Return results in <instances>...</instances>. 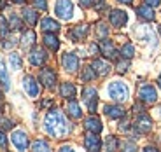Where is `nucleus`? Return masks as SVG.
<instances>
[{"label": "nucleus", "mask_w": 161, "mask_h": 152, "mask_svg": "<svg viewBox=\"0 0 161 152\" xmlns=\"http://www.w3.org/2000/svg\"><path fill=\"white\" fill-rule=\"evenodd\" d=\"M44 129L54 138H63L70 133V124L60 110H51L44 119Z\"/></svg>", "instance_id": "obj_1"}, {"label": "nucleus", "mask_w": 161, "mask_h": 152, "mask_svg": "<svg viewBox=\"0 0 161 152\" xmlns=\"http://www.w3.org/2000/svg\"><path fill=\"white\" fill-rule=\"evenodd\" d=\"M107 91H109V96L112 98L114 101H126L130 96V89L128 86L123 82V80H112L109 84V88H107Z\"/></svg>", "instance_id": "obj_2"}, {"label": "nucleus", "mask_w": 161, "mask_h": 152, "mask_svg": "<svg viewBox=\"0 0 161 152\" xmlns=\"http://www.w3.org/2000/svg\"><path fill=\"white\" fill-rule=\"evenodd\" d=\"M54 12H56V16L63 21H69L72 19L74 16V4L72 0H56V4H54Z\"/></svg>", "instance_id": "obj_3"}, {"label": "nucleus", "mask_w": 161, "mask_h": 152, "mask_svg": "<svg viewBox=\"0 0 161 152\" xmlns=\"http://www.w3.org/2000/svg\"><path fill=\"white\" fill-rule=\"evenodd\" d=\"M82 100H84L86 107L89 108V112L95 114L97 112V105H98V91L95 88H84L82 89Z\"/></svg>", "instance_id": "obj_4"}, {"label": "nucleus", "mask_w": 161, "mask_h": 152, "mask_svg": "<svg viewBox=\"0 0 161 152\" xmlns=\"http://www.w3.org/2000/svg\"><path fill=\"white\" fill-rule=\"evenodd\" d=\"M138 98H140L144 103H154L158 100V91L154 89V86L145 84L138 89Z\"/></svg>", "instance_id": "obj_5"}, {"label": "nucleus", "mask_w": 161, "mask_h": 152, "mask_svg": "<svg viewBox=\"0 0 161 152\" xmlns=\"http://www.w3.org/2000/svg\"><path fill=\"white\" fill-rule=\"evenodd\" d=\"M11 142H12V145H14L18 150H26V149H28V136H26L25 131H21V129L12 131Z\"/></svg>", "instance_id": "obj_6"}, {"label": "nucleus", "mask_w": 161, "mask_h": 152, "mask_svg": "<svg viewBox=\"0 0 161 152\" xmlns=\"http://www.w3.org/2000/svg\"><path fill=\"white\" fill-rule=\"evenodd\" d=\"M109 19H110V23H112V26L121 28V26H125V24L128 23V14H126L125 11H121V9H112L110 14H109Z\"/></svg>", "instance_id": "obj_7"}, {"label": "nucleus", "mask_w": 161, "mask_h": 152, "mask_svg": "<svg viewBox=\"0 0 161 152\" xmlns=\"http://www.w3.org/2000/svg\"><path fill=\"white\" fill-rule=\"evenodd\" d=\"M61 65L67 72H75L79 68V58L74 54V52H65L61 56Z\"/></svg>", "instance_id": "obj_8"}, {"label": "nucleus", "mask_w": 161, "mask_h": 152, "mask_svg": "<svg viewBox=\"0 0 161 152\" xmlns=\"http://www.w3.org/2000/svg\"><path fill=\"white\" fill-rule=\"evenodd\" d=\"M28 60H30V63L35 65V67H42V65L47 61V54H46V51H42L40 47H35V49L30 51Z\"/></svg>", "instance_id": "obj_9"}, {"label": "nucleus", "mask_w": 161, "mask_h": 152, "mask_svg": "<svg viewBox=\"0 0 161 152\" xmlns=\"http://www.w3.org/2000/svg\"><path fill=\"white\" fill-rule=\"evenodd\" d=\"M23 88H25V91L28 93V96H32V98L39 96V84H37V80L32 75H26L23 79Z\"/></svg>", "instance_id": "obj_10"}, {"label": "nucleus", "mask_w": 161, "mask_h": 152, "mask_svg": "<svg viewBox=\"0 0 161 152\" xmlns=\"http://www.w3.org/2000/svg\"><path fill=\"white\" fill-rule=\"evenodd\" d=\"M84 147L88 150H100L102 149V140L97 136V133H89L84 136Z\"/></svg>", "instance_id": "obj_11"}, {"label": "nucleus", "mask_w": 161, "mask_h": 152, "mask_svg": "<svg viewBox=\"0 0 161 152\" xmlns=\"http://www.w3.org/2000/svg\"><path fill=\"white\" fill-rule=\"evenodd\" d=\"M103 112L110 117V119H123L126 114V110L119 105H105L103 107Z\"/></svg>", "instance_id": "obj_12"}, {"label": "nucleus", "mask_w": 161, "mask_h": 152, "mask_svg": "<svg viewBox=\"0 0 161 152\" xmlns=\"http://www.w3.org/2000/svg\"><path fill=\"white\" fill-rule=\"evenodd\" d=\"M40 82L46 86V88H53L56 84V73L53 72L51 68H44L40 72Z\"/></svg>", "instance_id": "obj_13"}, {"label": "nucleus", "mask_w": 161, "mask_h": 152, "mask_svg": "<svg viewBox=\"0 0 161 152\" xmlns=\"http://www.w3.org/2000/svg\"><path fill=\"white\" fill-rule=\"evenodd\" d=\"M86 35H88V26H86V24H77L75 28H72V30L69 32V37L74 40V42L84 40Z\"/></svg>", "instance_id": "obj_14"}, {"label": "nucleus", "mask_w": 161, "mask_h": 152, "mask_svg": "<svg viewBox=\"0 0 161 152\" xmlns=\"http://www.w3.org/2000/svg\"><path fill=\"white\" fill-rule=\"evenodd\" d=\"M100 51H102V54H103L105 58H116V56H117L116 49H114L112 40H109V39L100 40Z\"/></svg>", "instance_id": "obj_15"}, {"label": "nucleus", "mask_w": 161, "mask_h": 152, "mask_svg": "<svg viewBox=\"0 0 161 152\" xmlns=\"http://www.w3.org/2000/svg\"><path fill=\"white\" fill-rule=\"evenodd\" d=\"M84 126H86V129H88L89 133H97V135L102 131V129H103V126H102L100 119H98V117H95V116L88 117V119L84 121Z\"/></svg>", "instance_id": "obj_16"}, {"label": "nucleus", "mask_w": 161, "mask_h": 152, "mask_svg": "<svg viewBox=\"0 0 161 152\" xmlns=\"http://www.w3.org/2000/svg\"><path fill=\"white\" fill-rule=\"evenodd\" d=\"M151 128H153V122H151V119L147 116H140L137 119V122H135V129L138 133H149Z\"/></svg>", "instance_id": "obj_17"}, {"label": "nucleus", "mask_w": 161, "mask_h": 152, "mask_svg": "<svg viewBox=\"0 0 161 152\" xmlns=\"http://www.w3.org/2000/svg\"><path fill=\"white\" fill-rule=\"evenodd\" d=\"M137 16L140 18V19H144V21H153L154 18H156V14H154V11H153V7L151 5H140V7L137 9Z\"/></svg>", "instance_id": "obj_18"}, {"label": "nucleus", "mask_w": 161, "mask_h": 152, "mask_svg": "<svg viewBox=\"0 0 161 152\" xmlns=\"http://www.w3.org/2000/svg\"><path fill=\"white\" fill-rule=\"evenodd\" d=\"M75 93H77V88L72 84V82H63L60 88V95L67 100H74L75 98Z\"/></svg>", "instance_id": "obj_19"}, {"label": "nucleus", "mask_w": 161, "mask_h": 152, "mask_svg": "<svg viewBox=\"0 0 161 152\" xmlns=\"http://www.w3.org/2000/svg\"><path fill=\"white\" fill-rule=\"evenodd\" d=\"M44 44H46V47H49L51 51H58V49H60V40H58L56 35H53V32L44 33Z\"/></svg>", "instance_id": "obj_20"}, {"label": "nucleus", "mask_w": 161, "mask_h": 152, "mask_svg": "<svg viewBox=\"0 0 161 152\" xmlns=\"http://www.w3.org/2000/svg\"><path fill=\"white\" fill-rule=\"evenodd\" d=\"M40 28L44 30V32H58L60 30V23L54 21L53 18H44V19L40 21Z\"/></svg>", "instance_id": "obj_21"}, {"label": "nucleus", "mask_w": 161, "mask_h": 152, "mask_svg": "<svg viewBox=\"0 0 161 152\" xmlns=\"http://www.w3.org/2000/svg\"><path fill=\"white\" fill-rule=\"evenodd\" d=\"M91 67L95 68L97 75H107V73L110 72V65L107 63V61H103V60H95Z\"/></svg>", "instance_id": "obj_22"}, {"label": "nucleus", "mask_w": 161, "mask_h": 152, "mask_svg": "<svg viewBox=\"0 0 161 152\" xmlns=\"http://www.w3.org/2000/svg\"><path fill=\"white\" fill-rule=\"evenodd\" d=\"M67 112H69V116H70V117H74V119H79V117L82 116L79 103H75L74 100H70V101H69V105H67Z\"/></svg>", "instance_id": "obj_23"}, {"label": "nucleus", "mask_w": 161, "mask_h": 152, "mask_svg": "<svg viewBox=\"0 0 161 152\" xmlns=\"http://www.w3.org/2000/svg\"><path fill=\"white\" fill-rule=\"evenodd\" d=\"M0 82H2L4 89H9V88H11V79H9V73H7V70H5V67H4V61H2V58H0Z\"/></svg>", "instance_id": "obj_24"}, {"label": "nucleus", "mask_w": 161, "mask_h": 152, "mask_svg": "<svg viewBox=\"0 0 161 152\" xmlns=\"http://www.w3.org/2000/svg\"><path fill=\"white\" fill-rule=\"evenodd\" d=\"M23 18H25V21H26V23L30 24V26H33V24L37 23V21H39V14H37L35 11H33V9H25L23 11Z\"/></svg>", "instance_id": "obj_25"}, {"label": "nucleus", "mask_w": 161, "mask_h": 152, "mask_svg": "<svg viewBox=\"0 0 161 152\" xmlns=\"http://www.w3.org/2000/svg\"><path fill=\"white\" fill-rule=\"evenodd\" d=\"M9 65H11V70H19L23 61H21V56L18 52H11L9 54Z\"/></svg>", "instance_id": "obj_26"}, {"label": "nucleus", "mask_w": 161, "mask_h": 152, "mask_svg": "<svg viewBox=\"0 0 161 152\" xmlns=\"http://www.w3.org/2000/svg\"><path fill=\"white\" fill-rule=\"evenodd\" d=\"M133 54H135V47H133L131 42H128V44L123 46V49H121V56L126 58V60H130V58H133Z\"/></svg>", "instance_id": "obj_27"}, {"label": "nucleus", "mask_w": 161, "mask_h": 152, "mask_svg": "<svg viewBox=\"0 0 161 152\" xmlns=\"http://www.w3.org/2000/svg\"><path fill=\"white\" fill-rule=\"evenodd\" d=\"M97 77V72H95V68L93 67H84V70H82V80H93Z\"/></svg>", "instance_id": "obj_28"}, {"label": "nucleus", "mask_w": 161, "mask_h": 152, "mask_svg": "<svg viewBox=\"0 0 161 152\" xmlns=\"http://www.w3.org/2000/svg\"><path fill=\"white\" fill-rule=\"evenodd\" d=\"M23 44L25 46H30V44H33V42H35V32H33V30H28V32H25L23 33Z\"/></svg>", "instance_id": "obj_29"}, {"label": "nucleus", "mask_w": 161, "mask_h": 152, "mask_svg": "<svg viewBox=\"0 0 161 152\" xmlns=\"http://www.w3.org/2000/svg\"><path fill=\"white\" fill-rule=\"evenodd\" d=\"M32 149L35 152H39V150H49V144L46 140H37V142H33Z\"/></svg>", "instance_id": "obj_30"}, {"label": "nucleus", "mask_w": 161, "mask_h": 152, "mask_svg": "<svg viewBox=\"0 0 161 152\" xmlns=\"http://www.w3.org/2000/svg\"><path fill=\"white\" fill-rule=\"evenodd\" d=\"M9 24H11V28H14V30H19L21 28V19L16 16V14H11V18H9Z\"/></svg>", "instance_id": "obj_31"}, {"label": "nucleus", "mask_w": 161, "mask_h": 152, "mask_svg": "<svg viewBox=\"0 0 161 152\" xmlns=\"http://www.w3.org/2000/svg\"><path fill=\"white\" fill-rule=\"evenodd\" d=\"M9 32V23L5 21V18L0 16V37H5Z\"/></svg>", "instance_id": "obj_32"}, {"label": "nucleus", "mask_w": 161, "mask_h": 152, "mask_svg": "<svg viewBox=\"0 0 161 152\" xmlns=\"http://www.w3.org/2000/svg\"><path fill=\"white\" fill-rule=\"evenodd\" d=\"M105 149H107V150H114V149H117V140L114 138V136H109V138H107Z\"/></svg>", "instance_id": "obj_33"}, {"label": "nucleus", "mask_w": 161, "mask_h": 152, "mask_svg": "<svg viewBox=\"0 0 161 152\" xmlns=\"http://www.w3.org/2000/svg\"><path fill=\"white\" fill-rule=\"evenodd\" d=\"M33 4H35V7L40 9V11H46V9H47V0H33Z\"/></svg>", "instance_id": "obj_34"}, {"label": "nucleus", "mask_w": 161, "mask_h": 152, "mask_svg": "<svg viewBox=\"0 0 161 152\" xmlns=\"http://www.w3.org/2000/svg\"><path fill=\"white\" fill-rule=\"evenodd\" d=\"M128 60H126V58H125V61H119V63H117V70H119V72L121 73H125L126 72V70H128Z\"/></svg>", "instance_id": "obj_35"}, {"label": "nucleus", "mask_w": 161, "mask_h": 152, "mask_svg": "<svg viewBox=\"0 0 161 152\" xmlns=\"http://www.w3.org/2000/svg\"><path fill=\"white\" fill-rule=\"evenodd\" d=\"M97 33L100 37H107V33H109V28L105 26V24H98V28H97Z\"/></svg>", "instance_id": "obj_36"}, {"label": "nucleus", "mask_w": 161, "mask_h": 152, "mask_svg": "<svg viewBox=\"0 0 161 152\" xmlns=\"http://www.w3.org/2000/svg\"><path fill=\"white\" fill-rule=\"evenodd\" d=\"M7 147V136L4 135V131H0V149Z\"/></svg>", "instance_id": "obj_37"}, {"label": "nucleus", "mask_w": 161, "mask_h": 152, "mask_svg": "<svg viewBox=\"0 0 161 152\" xmlns=\"http://www.w3.org/2000/svg\"><path fill=\"white\" fill-rule=\"evenodd\" d=\"M0 124H2V129H11L12 128V122L9 119H0Z\"/></svg>", "instance_id": "obj_38"}, {"label": "nucleus", "mask_w": 161, "mask_h": 152, "mask_svg": "<svg viewBox=\"0 0 161 152\" xmlns=\"http://www.w3.org/2000/svg\"><path fill=\"white\" fill-rule=\"evenodd\" d=\"M95 2H97V0H79V4L82 5V7H91V5H95Z\"/></svg>", "instance_id": "obj_39"}, {"label": "nucleus", "mask_w": 161, "mask_h": 152, "mask_svg": "<svg viewBox=\"0 0 161 152\" xmlns=\"http://www.w3.org/2000/svg\"><path fill=\"white\" fill-rule=\"evenodd\" d=\"M147 5H151V7H158V5L161 4V0H144Z\"/></svg>", "instance_id": "obj_40"}, {"label": "nucleus", "mask_w": 161, "mask_h": 152, "mask_svg": "<svg viewBox=\"0 0 161 152\" xmlns=\"http://www.w3.org/2000/svg\"><path fill=\"white\" fill-rule=\"evenodd\" d=\"M51 103H53L51 100H44V101H42V107H49V105H51Z\"/></svg>", "instance_id": "obj_41"}, {"label": "nucleus", "mask_w": 161, "mask_h": 152, "mask_svg": "<svg viewBox=\"0 0 161 152\" xmlns=\"http://www.w3.org/2000/svg\"><path fill=\"white\" fill-rule=\"evenodd\" d=\"M125 149H135V145L130 144V142H128V144H125Z\"/></svg>", "instance_id": "obj_42"}, {"label": "nucleus", "mask_w": 161, "mask_h": 152, "mask_svg": "<svg viewBox=\"0 0 161 152\" xmlns=\"http://www.w3.org/2000/svg\"><path fill=\"white\" fill-rule=\"evenodd\" d=\"M117 2H121V4H131L133 0H117Z\"/></svg>", "instance_id": "obj_43"}, {"label": "nucleus", "mask_w": 161, "mask_h": 152, "mask_svg": "<svg viewBox=\"0 0 161 152\" xmlns=\"http://www.w3.org/2000/svg\"><path fill=\"white\" fill-rule=\"evenodd\" d=\"M11 2H12V4H23L25 0H11Z\"/></svg>", "instance_id": "obj_44"}, {"label": "nucleus", "mask_w": 161, "mask_h": 152, "mask_svg": "<svg viewBox=\"0 0 161 152\" xmlns=\"http://www.w3.org/2000/svg\"><path fill=\"white\" fill-rule=\"evenodd\" d=\"M158 84H159V88H161V75H159V80H158Z\"/></svg>", "instance_id": "obj_45"}, {"label": "nucleus", "mask_w": 161, "mask_h": 152, "mask_svg": "<svg viewBox=\"0 0 161 152\" xmlns=\"http://www.w3.org/2000/svg\"><path fill=\"white\" fill-rule=\"evenodd\" d=\"M0 7H2V0H0Z\"/></svg>", "instance_id": "obj_46"}, {"label": "nucleus", "mask_w": 161, "mask_h": 152, "mask_svg": "<svg viewBox=\"0 0 161 152\" xmlns=\"http://www.w3.org/2000/svg\"><path fill=\"white\" fill-rule=\"evenodd\" d=\"M159 33H161V28H159Z\"/></svg>", "instance_id": "obj_47"}]
</instances>
